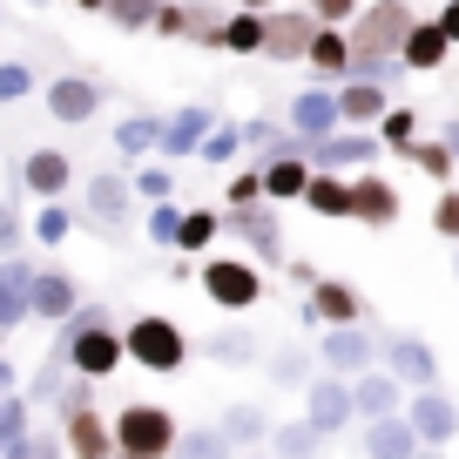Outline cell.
<instances>
[{
  "mask_svg": "<svg viewBox=\"0 0 459 459\" xmlns=\"http://www.w3.org/2000/svg\"><path fill=\"white\" fill-rule=\"evenodd\" d=\"M61 419H68V453H74V459L115 453V432L101 426V412H88V405H82V412H61Z\"/></svg>",
  "mask_w": 459,
  "mask_h": 459,
  "instance_id": "f546056e",
  "label": "cell"
},
{
  "mask_svg": "<svg viewBox=\"0 0 459 459\" xmlns=\"http://www.w3.org/2000/svg\"><path fill=\"white\" fill-rule=\"evenodd\" d=\"M122 351H129V365H143V372H156V378H169V372L189 365L183 325H169V317H156V311H143L135 325H122Z\"/></svg>",
  "mask_w": 459,
  "mask_h": 459,
  "instance_id": "6da1fadb",
  "label": "cell"
},
{
  "mask_svg": "<svg viewBox=\"0 0 459 459\" xmlns=\"http://www.w3.org/2000/svg\"><path fill=\"white\" fill-rule=\"evenodd\" d=\"M372 129H378V143H385V149H405V143H412V135H419V115H412V108H399V101H392V108L378 115Z\"/></svg>",
  "mask_w": 459,
  "mask_h": 459,
  "instance_id": "60d3db41",
  "label": "cell"
},
{
  "mask_svg": "<svg viewBox=\"0 0 459 459\" xmlns=\"http://www.w3.org/2000/svg\"><path fill=\"white\" fill-rule=\"evenodd\" d=\"M284 122L304 135V143H311V135H331L344 122V115H338V88H298L290 108H284Z\"/></svg>",
  "mask_w": 459,
  "mask_h": 459,
  "instance_id": "ffe728a7",
  "label": "cell"
},
{
  "mask_svg": "<svg viewBox=\"0 0 459 459\" xmlns=\"http://www.w3.org/2000/svg\"><path fill=\"white\" fill-rule=\"evenodd\" d=\"M453 277H459V244H453Z\"/></svg>",
  "mask_w": 459,
  "mask_h": 459,
  "instance_id": "680465c9",
  "label": "cell"
},
{
  "mask_svg": "<svg viewBox=\"0 0 459 459\" xmlns=\"http://www.w3.org/2000/svg\"><path fill=\"white\" fill-rule=\"evenodd\" d=\"M115 453H129V459H156V453H169L176 446V412L169 405H149V399H135V405H122L115 412Z\"/></svg>",
  "mask_w": 459,
  "mask_h": 459,
  "instance_id": "7a4b0ae2",
  "label": "cell"
},
{
  "mask_svg": "<svg viewBox=\"0 0 459 459\" xmlns=\"http://www.w3.org/2000/svg\"><path fill=\"white\" fill-rule=\"evenodd\" d=\"M392 108V88L385 82H365V74H344V88H338V115L344 122H359V129H372L378 115Z\"/></svg>",
  "mask_w": 459,
  "mask_h": 459,
  "instance_id": "d4e9b609",
  "label": "cell"
},
{
  "mask_svg": "<svg viewBox=\"0 0 459 459\" xmlns=\"http://www.w3.org/2000/svg\"><path fill=\"white\" fill-rule=\"evenodd\" d=\"M101 14H108L115 28H129V34H143L149 21H156V0H101Z\"/></svg>",
  "mask_w": 459,
  "mask_h": 459,
  "instance_id": "b9f144b4",
  "label": "cell"
},
{
  "mask_svg": "<svg viewBox=\"0 0 459 459\" xmlns=\"http://www.w3.org/2000/svg\"><path fill=\"white\" fill-rule=\"evenodd\" d=\"M176 230H183V210H176L169 196H162V203H149V244L176 250Z\"/></svg>",
  "mask_w": 459,
  "mask_h": 459,
  "instance_id": "7bdbcfd3",
  "label": "cell"
},
{
  "mask_svg": "<svg viewBox=\"0 0 459 459\" xmlns=\"http://www.w3.org/2000/svg\"><path fill=\"white\" fill-rule=\"evenodd\" d=\"M432 21H439V28L453 34V48H459V0H446V7H439V14H432Z\"/></svg>",
  "mask_w": 459,
  "mask_h": 459,
  "instance_id": "f5cc1de1",
  "label": "cell"
},
{
  "mask_svg": "<svg viewBox=\"0 0 459 459\" xmlns=\"http://www.w3.org/2000/svg\"><path fill=\"white\" fill-rule=\"evenodd\" d=\"M351 223H365V230L399 223V189H392L378 169H351Z\"/></svg>",
  "mask_w": 459,
  "mask_h": 459,
  "instance_id": "5bb4252c",
  "label": "cell"
},
{
  "mask_svg": "<svg viewBox=\"0 0 459 459\" xmlns=\"http://www.w3.org/2000/svg\"><path fill=\"white\" fill-rule=\"evenodd\" d=\"M74 7H82V14H101V0H74Z\"/></svg>",
  "mask_w": 459,
  "mask_h": 459,
  "instance_id": "9f6ffc18",
  "label": "cell"
},
{
  "mask_svg": "<svg viewBox=\"0 0 459 459\" xmlns=\"http://www.w3.org/2000/svg\"><path fill=\"white\" fill-rule=\"evenodd\" d=\"M216 432H223L230 453H257V446L271 439V412L244 399V405H230V412H223V426H216Z\"/></svg>",
  "mask_w": 459,
  "mask_h": 459,
  "instance_id": "484cf974",
  "label": "cell"
},
{
  "mask_svg": "<svg viewBox=\"0 0 459 459\" xmlns=\"http://www.w3.org/2000/svg\"><path fill=\"white\" fill-rule=\"evenodd\" d=\"M359 7H365V0H311V14H317V21H331V28H344V21L359 14Z\"/></svg>",
  "mask_w": 459,
  "mask_h": 459,
  "instance_id": "816d5d0a",
  "label": "cell"
},
{
  "mask_svg": "<svg viewBox=\"0 0 459 459\" xmlns=\"http://www.w3.org/2000/svg\"><path fill=\"white\" fill-rule=\"evenodd\" d=\"M311 74H325V82H344V68H351V34L344 28H331V21H317V34H311Z\"/></svg>",
  "mask_w": 459,
  "mask_h": 459,
  "instance_id": "83f0119b",
  "label": "cell"
},
{
  "mask_svg": "<svg viewBox=\"0 0 459 459\" xmlns=\"http://www.w3.org/2000/svg\"><path fill=\"white\" fill-rule=\"evenodd\" d=\"M223 21H230V7H216V0H183V41L223 48Z\"/></svg>",
  "mask_w": 459,
  "mask_h": 459,
  "instance_id": "d6a6232c",
  "label": "cell"
},
{
  "mask_svg": "<svg viewBox=\"0 0 459 459\" xmlns=\"http://www.w3.org/2000/svg\"><path fill=\"white\" fill-rule=\"evenodd\" d=\"M244 149L257 162H271V156H284V149H304V135L290 129V122H271V115H250L244 122Z\"/></svg>",
  "mask_w": 459,
  "mask_h": 459,
  "instance_id": "f1b7e54d",
  "label": "cell"
},
{
  "mask_svg": "<svg viewBox=\"0 0 459 459\" xmlns=\"http://www.w3.org/2000/svg\"><path fill=\"white\" fill-rule=\"evenodd\" d=\"M0 392H14V365L7 359H0Z\"/></svg>",
  "mask_w": 459,
  "mask_h": 459,
  "instance_id": "11a10c76",
  "label": "cell"
},
{
  "mask_svg": "<svg viewBox=\"0 0 459 459\" xmlns=\"http://www.w3.org/2000/svg\"><path fill=\"white\" fill-rule=\"evenodd\" d=\"M378 156H385L378 129H359V122H338L331 135H311V143H304V162H311V169H338V176L372 169Z\"/></svg>",
  "mask_w": 459,
  "mask_h": 459,
  "instance_id": "3957f363",
  "label": "cell"
},
{
  "mask_svg": "<svg viewBox=\"0 0 459 459\" xmlns=\"http://www.w3.org/2000/svg\"><path fill=\"white\" fill-rule=\"evenodd\" d=\"M392 156H405L419 176H432L439 189L459 176V162H453V149H446V135H439V143H419V135H412V143H405V149H392Z\"/></svg>",
  "mask_w": 459,
  "mask_h": 459,
  "instance_id": "1f68e13d",
  "label": "cell"
},
{
  "mask_svg": "<svg viewBox=\"0 0 459 459\" xmlns=\"http://www.w3.org/2000/svg\"><path fill=\"white\" fill-rule=\"evenodd\" d=\"M203 359H216V365H257V331H244V325L203 331Z\"/></svg>",
  "mask_w": 459,
  "mask_h": 459,
  "instance_id": "4dcf8cb0",
  "label": "cell"
},
{
  "mask_svg": "<svg viewBox=\"0 0 459 459\" xmlns=\"http://www.w3.org/2000/svg\"><path fill=\"white\" fill-rule=\"evenodd\" d=\"M271 453H284V459H304V453H317V446H325V432L311 426V419H290V426H271Z\"/></svg>",
  "mask_w": 459,
  "mask_h": 459,
  "instance_id": "d590c367",
  "label": "cell"
},
{
  "mask_svg": "<svg viewBox=\"0 0 459 459\" xmlns=\"http://www.w3.org/2000/svg\"><path fill=\"white\" fill-rule=\"evenodd\" d=\"M169 453L210 459V453H230V446H223V432H216V426H189V432H176V446H169Z\"/></svg>",
  "mask_w": 459,
  "mask_h": 459,
  "instance_id": "ee69618b",
  "label": "cell"
},
{
  "mask_svg": "<svg viewBox=\"0 0 459 459\" xmlns=\"http://www.w3.org/2000/svg\"><path fill=\"white\" fill-rule=\"evenodd\" d=\"M304 419H311L325 439H338L351 419H359V399H351V378L344 372H317L304 378Z\"/></svg>",
  "mask_w": 459,
  "mask_h": 459,
  "instance_id": "ba28073f",
  "label": "cell"
},
{
  "mask_svg": "<svg viewBox=\"0 0 459 459\" xmlns=\"http://www.w3.org/2000/svg\"><path fill=\"white\" fill-rule=\"evenodd\" d=\"M41 101H48L55 122L82 129V122H95V108H101V82H88V74H55V82L41 88Z\"/></svg>",
  "mask_w": 459,
  "mask_h": 459,
  "instance_id": "9a60e30c",
  "label": "cell"
},
{
  "mask_svg": "<svg viewBox=\"0 0 459 459\" xmlns=\"http://www.w3.org/2000/svg\"><path fill=\"white\" fill-rule=\"evenodd\" d=\"M359 317H372V304L344 284V277H317V284L304 290V325H359Z\"/></svg>",
  "mask_w": 459,
  "mask_h": 459,
  "instance_id": "4fadbf2b",
  "label": "cell"
},
{
  "mask_svg": "<svg viewBox=\"0 0 459 459\" xmlns=\"http://www.w3.org/2000/svg\"><path fill=\"white\" fill-rule=\"evenodd\" d=\"M446 55H453V34H446L439 21H412V28H405V41H399L405 74H439Z\"/></svg>",
  "mask_w": 459,
  "mask_h": 459,
  "instance_id": "ac0fdd59",
  "label": "cell"
},
{
  "mask_svg": "<svg viewBox=\"0 0 459 459\" xmlns=\"http://www.w3.org/2000/svg\"><path fill=\"white\" fill-rule=\"evenodd\" d=\"M21 237H28V223H21L14 196H0V257H7V250H21Z\"/></svg>",
  "mask_w": 459,
  "mask_h": 459,
  "instance_id": "c3c4849f",
  "label": "cell"
},
{
  "mask_svg": "<svg viewBox=\"0 0 459 459\" xmlns=\"http://www.w3.org/2000/svg\"><path fill=\"white\" fill-rule=\"evenodd\" d=\"M446 149H453V162H459V115L446 122Z\"/></svg>",
  "mask_w": 459,
  "mask_h": 459,
  "instance_id": "db71d44e",
  "label": "cell"
},
{
  "mask_svg": "<svg viewBox=\"0 0 459 459\" xmlns=\"http://www.w3.org/2000/svg\"><path fill=\"white\" fill-rule=\"evenodd\" d=\"M203 298L216 311H257L264 304V264L257 257H210L203 264Z\"/></svg>",
  "mask_w": 459,
  "mask_h": 459,
  "instance_id": "277c9868",
  "label": "cell"
},
{
  "mask_svg": "<svg viewBox=\"0 0 459 459\" xmlns=\"http://www.w3.org/2000/svg\"><path fill=\"white\" fill-rule=\"evenodd\" d=\"M351 399H359V419H378V412H399L405 405V385L385 365H365V372H351Z\"/></svg>",
  "mask_w": 459,
  "mask_h": 459,
  "instance_id": "7402d4cb",
  "label": "cell"
},
{
  "mask_svg": "<svg viewBox=\"0 0 459 459\" xmlns=\"http://www.w3.org/2000/svg\"><path fill=\"white\" fill-rule=\"evenodd\" d=\"M412 0H372V7H359V14L344 21V34H351V55H399L405 28H412Z\"/></svg>",
  "mask_w": 459,
  "mask_h": 459,
  "instance_id": "5b68a950",
  "label": "cell"
},
{
  "mask_svg": "<svg viewBox=\"0 0 459 459\" xmlns=\"http://www.w3.org/2000/svg\"><path fill=\"white\" fill-rule=\"evenodd\" d=\"M129 183H135V203H162V196H176V169H169V162H143Z\"/></svg>",
  "mask_w": 459,
  "mask_h": 459,
  "instance_id": "ab89813d",
  "label": "cell"
},
{
  "mask_svg": "<svg viewBox=\"0 0 459 459\" xmlns=\"http://www.w3.org/2000/svg\"><path fill=\"white\" fill-rule=\"evenodd\" d=\"M405 419H412V432H419V446H426V453H439V446L459 439V405L446 399L439 385L405 392Z\"/></svg>",
  "mask_w": 459,
  "mask_h": 459,
  "instance_id": "30bf717a",
  "label": "cell"
},
{
  "mask_svg": "<svg viewBox=\"0 0 459 459\" xmlns=\"http://www.w3.org/2000/svg\"><path fill=\"white\" fill-rule=\"evenodd\" d=\"M432 230H439L446 244H459V189H453V183H446L439 203H432Z\"/></svg>",
  "mask_w": 459,
  "mask_h": 459,
  "instance_id": "bcb514c9",
  "label": "cell"
},
{
  "mask_svg": "<svg viewBox=\"0 0 459 459\" xmlns=\"http://www.w3.org/2000/svg\"><path fill=\"white\" fill-rule=\"evenodd\" d=\"M74 304H82V284H74L68 271H41V264H34V277H28V317H41V325H61Z\"/></svg>",
  "mask_w": 459,
  "mask_h": 459,
  "instance_id": "2e32d148",
  "label": "cell"
},
{
  "mask_svg": "<svg viewBox=\"0 0 459 459\" xmlns=\"http://www.w3.org/2000/svg\"><path fill=\"white\" fill-rule=\"evenodd\" d=\"M88 399H95V378H82V372H74V385H61V392H55V405H61V412H82Z\"/></svg>",
  "mask_w": 459,
  "mask_h": 459,
  "instance_id": "f907efd6",
  "label": "cell"
},
{
  "mask_svg": "<svg viewBox=\"0 0 459 459\" xmlns=\"http://www.w3.org/2000/svg\"><path fill=\"white\" fill-rule=\"evenodd\" d=\"M365 453L372 459H412V453H426L419 446V432H412V419H405V405L399 412H378V419H365Z\"/></svg>",
  "mask_w": 459,
  "mask_h": 459,
  "instance_id": "d6986e66",
  "label": "cell"
},
{
  "mask_svg": "<svg viewBox=\"0 0 459 459\" xmlns=\"http://www.w3.org/2000/svg\"><path fill=\"white\" fill-rule=\"evenodd\" d=\"M68 183H74V162L61 149H28L21 156V189L28 196H68Z\"/></svg>",
  "mask_w": 459,
  "mask_h": 459,
  "instance_id": "44dd1931",
  "label": "cell"
},
{
  "mask_svg": "<svg viewBox=\"0 0 459 459\" xmlns=\"http://www.w3.org/2000/svg\"><path fill=\"white\" fill-rule=\"evenodd\" d=\"M68 230H74V216H68V210H61V203H55V196H41V210H34V223H28V237H34V244H61V237H68Z\"/></svg>",
  "mask_w": 459,
  "mask_h": 459,
  "instance_id": "f35d334b",
  "label": "cell"
},
{
  "mask_svg": "<svg viewBox=\"0 0 459 459\" xmlns=\"http://www.w3.org/2000/svg\"><path fill=\"white\" fill-rule=\"evenodd\" d=\"M304 183H311V162H304V149H284V156L264 162V196H271V203H298Z\"/></svg>",
  "mask_w": 459,
  "mask_h": 459,
  "instance_id": "4316f807",
  "label": "cell"
},
{
  "mask_svg": "<svg viewBox=\"0 0 459 459\" xmlns=\"http://www.w3.org/2000/svg\"><path fill=\"white\" fill-rule=\"evenodd\" d=\"M115 149L129 162H143L149 149H162V115H129V122H115Z\"/></svg>",
  "mask_w": 459,
  "mask_h": 459,
  "instance_id": "836d02e7",
  "label": "cell"
},
{
  "mask_svg": "<svg viewBox=\"0 0 459 459\" xmlns=\"http://www.w3.org/2000/svg\"><path fill=\"white\" fill-rule=\"evenodd\" d=\"M216 129V108L210 101H189V108H176L169 122H162V156H196V143Z\"/></svg>",
  "mask_w": 459,
  "mask_h": 459,
  "instance_id": "cb8c5ba5",
  "label": "cell"
},
{
  "mask_svg": "<svg viewBox=\"0 0 459 459\" xmlns=\"http://www.w3.org/2000/svg\"><path fill=\"white\" fill-rule=\"evenodd\" d=\"M317 365L325 372H365V365H378V338L365 331V317L359 325H325V338H317Z\"/></svg>",
  "mask_w": 459,
  "mask_h": 459,
  "instance_id": "8fae6325",
  "label": "cell"
},
{
  "mask_svg": "<svg viewBox=\"0 0 459 459\" xmlns=\"http://www.w3.org/2000/svg\"><path fill=\"white\" fill-rule=\"evenodd\" d=\"M378 365H385V372L399 378L405 392L439 385V351H432L419 331H385V338H378Z\"/></svg>",
  "mask_w": 459,
  "mask_h": 459,
  "instance_id": "52a82bcc",
  "label": "cell"
},
{
  "mask_svg": "<svg viewBox=\"0 0 459 459\" xmlns=\"http://www.w3.org/2000/svg\"><path fill=\"white\" fill-rule=\"evenodd\" d=\"M237 7H277V0H237Z\"/></svg>",
  "mask_w": 459,
  "mask_h": 459,
  "instance_id": "6f0895ef",
  "label": "cell"
},
{
  "mask_svg": "<svg viewBox=\"0 0 459 459\" xmlns=\"http://www.w3.org/2000/svg\"><path fill=\"white\" fill-rule=\"evenodd\" d=\"M304 210L311 216H325V223H344L351 216V176H338V169H311V183H304Z\"/></svg>",
  "mask_w": 459,
  "mask_h": 459,
  "instance_id": "603a6c76",
  "label": "cell"
},
{
  "mask_svg": "<svg viewBox=\"0 0 459 459\" xmlns=\"http://www.w3.org/2000/svg\"><path fill=\"white\" fill-rule=\"evenodd\" d=\"M34 95V68L28 61H0V101H28Z\"/></svg>",
  "mask_w": 459,
  "mask_h": 459,
  "instance_id": "f6af8a7d",
  "label": "cell"
},
{
  "mask_svg": "<svg viewBox=\"0 0 459 459\" xmlns=\"http://www.w3.org/2000/svg\"><path fill=\"white\" fill-rule=\"evenodd\" d=\"M223 230H230V237H237V244H244L257 264H284V223H277L271 196H257V203H230Z\"/></svg>",
  "mask_w": 459,
  "mask_h": 459,
  "instance_id": "8992f818",
  "label": "cell"
},
{
  "mask_svg": "<svg viewBox=\"0 0 459 459\" xmlns=\"http://www.w3.org/2000/svg\"><path fill=\"white\" fill-rule=\"evenodd\" d=\"M28 277H34V264L21 257V250H7V257H0V344L28 325Z\"/></svg>",
  "mask_w": 459,
  "mask_h": 459,
  "instance_id": "e0dca14e",
  "label": "cell"
},
{
  "mask_svg": "<svg viewBox=\"0 0 459 459\" xmlns=\"http://www.w3.org/2000/svg\"><path fill=\"white\" fill-rule=\"evenodd\" d=\"M317 14L311 7H264V55L271 61H304L311 55Z\"/></svg>",
  "mask_w": 459,
  "mask_h": 459,
  "instance_id": "7c38bea8",
  "label": "cell"
},
{
  "mask_svg": "<svg viewBox=\"0 0 459 459\" xmlns=\"http://www.w3.org/2000/svg\"><path fill=\"white\" fill-rule=\"evenodd\" d=\"M196 156L210 162V169H223V162H237V156H244V122H216V129H210V135H203V143H196Z\"/></svg>",
  "mask_w": 459,
  "mask_h": 459,
  "instance_id": "8d00e7d4",
  "label": "cell"
},
{
  "mask_svg": "<svg viewBox=\"0 0 459 459\" xmlns=\"http://www.w3.org/2000/svg\"><path fill=\"white\" fill-rule=\"evenodd\" d=\"M223 196H230V203H257V196H264V162H257V169H244V176H230Z\"/></svg>",
  "mask_w": 459,
  "mask_h": 459,
  "instance_id": "681fc988",
  "label": "cell"
},
{
  "mask_svg": "<svg viewBox=\"0 0 459 459\" xmlns=\"http://www.w3.org/2000/svg\"><path fill=\"white\" fill-rule=\"evenodd\" d=\"M216 237H223V216L216 210H183V230H176V250H183V257L189 250H210Z\"/></svg>",
  "mask_w": 459,
  "mask_h": 459,
  "instance_id": "74e56055",
  "label": "cell"
},
{
  "mask_svg": "<svg viewBox=\"0 0 459 459\" xmlns=\"http://www.w3.org/2000/svg\"><path fill=\"white\" fill-rule=\"evenodd\" d=\"M0 28H7V14H0Z\"/></svg>",
  "mask_w": 459,
  "mask_h": 459,
  "instance_id": "91938a15",
  "label": "cell"
},
{
  "mask_svg": "<svg viewBox=\"0 0 459 459\" xmlns=\"http://www.w3.org/2000/svg\"><path fill=\"white\" fill-rule=\"evenodd\" d=\"M129 210H135V183L122 169H95L88 176V230L122 237V230H129Z\"/></svg>",
  "mask_w": 459,
  "mask_h": 459,
  "instance_id": "9c48e42d",
  "label": "cell"
},
{
  "mask_svg": "<svg viewBox=\"0 0 459 459\" xmlns=\"http://www.w3.org/2000/svg\"><path fill=\"white\" fill-rule=\"evenodd\" d=\"M304 378H311V359H304V351H277L271 359V385H298L304 392Z\"/></svg>",
  "mask_w": 459,
  "mask_h": 459,
  "instance_id": "7dc6e473",
  "label": "cell"
},
{
  "mask_svg": "<svg viewBox=\"0 0 459 459\" xmlns=\"http://www.w3.org/2000/svg\"><path fill=\"white\" fill-rule=\"evenodd\" d=\"M223 48L230 55H264V7H237L223 21Z\"/></svg>",
  "mask_w": 459,
  "mask_h": 459,
  "instance_id": "e575fe53",
  "label": "cell"
}]
</instances>
